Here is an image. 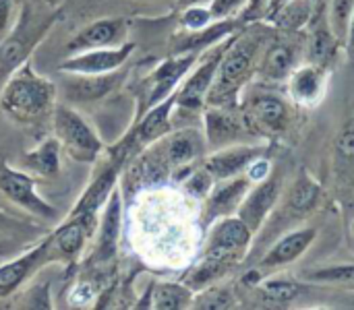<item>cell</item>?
Returning <instances> with one entry per match:
<instances>
[{
	"instance_id": "cell-1",
	"label": "cell",
	"mask_w": 354,
	"mask_h": 310,
	"mask_svg": "<svg viewBox=\"0 0 354 310\" xmlns=\"http://www.w3.org/2000/svg\"><path fill=\"white\" fill-rule=\"evenodd\" d=\"M54 95V83L37 75L29 62H23L10 72L0 95V108L17 122H33L50 110Z\"/></svg>"
},
{
	"instance_id": "cell-2",
	"label": "cell",
	"mask_w": 354,
	"mask_h": 310,
	"mask_svg": "<svg viewBox=\"0 0 354 310\" xmlns=\"http://www.w3.org/2000/svg\"><path fill=\"white\" fill-rule=\"evenodd\" d=\"M261 39L255 35H245L241 39H236L234 43H230L224 50V56L220 60L218 72L214 77V83L207 91V101L216 104V106H224V104H232L236 99V93L241 89V85L245 83V79L251 72L253 60L257 56Z\"/></svg>"
},
{
	"instance_id": "cell-3",
	"label": "cell",
	"mask_w": 354,
	"mask_h": 310,
	"mask_svg": "<svg viewBox=\"0 0 354 310\" xmlns=\"http://www.w3.org/2000/svg\"><path fill=\"white\" fill-rule=\"evenodd\" d=\"M54 130H56L58 143L77 162L89 164L102 151V143L95 137V133L71 108H64V106L56 108V112H54Z\"/></svg>"
},
{
	"instance_id": "cell-4",
	"label": "cell",
	"mask_w": 354,
	"mask_h": 310,
	"mask_svg": "<svg viewBox=\"0 0 354 310\" xmlns=\"http://www.w3.org/2000/svg\"><path fill=\"white\" fill-rule=\"evenodd\" d=\"M135 50V43L127 41L122 46L112 48H93L77 52L75 56L60 62V70L73 72V75H106L118 70Z\"/></svg>"
},
{
	"instance_id": "cell-5",
	"label": "cell",
	"mask_w": 354,
	"mask_h": 310,
	"mask_svg": "<svg viewBox=\"0 0 354 310\" xmlns=\"http://www.w3.org/2000/svg\"><path fill=\"white\" fill-rule=\"evenodd\" d=\"M0 191L15 205L23 207L25 211H29L37 217H44V220L56 217V209L35 193V182L23 172L10 170V168H0Z\"/></svg>"
},
{
	"instance_id": "cell-6",
	"label": "cell",
	"mask_w": 354,
	"mask_h": 310,
	"mask_svg": "<svg viewBox=\"0 0 354 310\" xmlns=\"http://www.w3.org/2000/svg\"><path fill=\"white\" fill-rule=\"evenodd\" d=\"M249 240H251V228L241 217L236 220L226 217L214 228L207 242V255L230 263L247 249Z\"/></svg>"
},
{
	"instance_id": "cell-7",
	"label": "cell",
	"mask_w": 354,
	"mask_h": 310,
	"mask_svg": "<svg viewBox=\"0 0 354 310\" xmlns=\"http://www.w3.org/2000/svg\"><path fill=\"white\" fill-rule=\"evenodd\" d=\"M116 172H118V168L112 166V168H108L104 174H100V178L87 188V193L79 199L77 207H75L73 213H71V217L77 220V222L85 228L87 236H91L93 230H95V226H97V211H100V205L110 197L112 186H114V180H116Z\"/></svg>"
},
{
	"instance_id": "cell-8",
	"label": "cell",
	"mask_w": 354,
	"mask_h": 310,
	"mask_svg": "<svg viewBox=\"0 0 354 310\" xmlns=\"http://www.w3.org/2000/svg\"><path fill=\"white\" fill-rule=\"evenodd\" d=\"M195 60H197V52H189V54H180V56L170 58L164 64H160L149 77V81H151L149 95H147L149 106H156L162 99H166L170 93H174V87L178 85L180 77L193 66Z\"/></svg>"
},
{
	"instance_id": "cell-9",
	"label": "cell",
	"mask_w": 354,
	"mask_h": 310,
	"mask_svg": "<svg viewBox=\"0 0 354 310\" xmlns=\"http://www.w3.org/2000/svg\"><path fill=\"white\" fill-rule=\"evenodd\" d=\"M124 21L122 19H102L79 31L66 46L68 52H83L93 48H112L124 37Z\"/></svg>"
},
{
	"instance_id": "cell-10",
	"label": "cell",
	"mask_w": 354,
	"mask_h": 310,
	"mask_svg": "<svg viewBox=\"0 0 354 310\" xmlns=\"http://www.w3.org/2000/svg\"><path fill=\"white\" fill-rule=\"evenodd\" d=\"M224 50H216L214 54H209V58H205V62L189 77V81L183 85V89L176 91V104H180L185 108H199L203 104L209 87L214 83V77L218 72Z\"/></svg>"
},
{
	"instance_id": "cell-11",
	"label": "cell",
	"mask_w": 354,
	"mask_h": 310,
	"mask_svg": "<svg viewBox=\"0 0 354 310\" xmlns=\"http://www.w3.org/2000/svg\"><path fill=\"white\" fill-rule=\"evenodd\" d=\"M280 193V180L278 178H266L261 180V184L249 193V197H245L239 205V217L251 228H259L263 217L270 213V209L274 207L276 199Z\"/></svg>"
},
{
	"instance_id": "cell-12",
	"label": "cell",
	"mask_w": 354,
	"mask_h": 310,
	"mask_svg": "<svg viewBox=\"0 0 354 310\" xmlns=\"http://www.w3.org/2000/svg\"><path fill=\"white\" fill-rule=\"evenodd\" d=\"M50 246H52V238H46L35 249L27 251L23 257L2 265L0 267V296H8L10 292H15L17 286L23 284L25 278L33 271V267H37L46 259Z\"/></svg>"
},
{
	"instance_id": "cell-13",
	"label": "cell",
	"mask_w": 354,
	"mask_h": 310,
	"mask_svg": "<svg viewBox=\"0 0 354 310\" xmlns=\"http://www.w3.org/2000/svg\"><path fill=\"white\" fill-rule=\"evenodd\" d=\"M170 168H185L203 153V139L197 130H180L160 141Z\"/></svg>"
},
{
	"instance_id": "cell-14",
	"label": "cell",
	"mask_w": 354,
	"mask_h": 310,
	"mask_svg": "<svg viewBox=\"0 0 354 310\" xmlns=\"http://www.w3.org/2000/svg\"><path fill=\"white\" fill-rule=\"evenodd\" d=\"M259 157V149L257 147H232V149H224L214 153L212 157H207L205 162V170L220 180L232 178L239 172L247 170V166Z\"/></svg>"
},
{
	"instance_id": "cell-15",
	"label": "cell",
	"mask_w": 354,
	"mask_h": 310,
	"mask_svg": "<svg viewBox=\"0 0 354 310\" xmlns=\"http://www.w3.org/2000/svg\"><path fill=\"white\" fill-rule=\"evenodd\" d=\"M315 230L313 228H305L299 232H292L288 236H284L261 261V267H280L286 263L297 261L315 240Z\"/></svg>"
},
{
	"instance_id": "cell-16",
	"label": "cell",
	"mask_w": 354,
	"mask_h": 310,
	"mask_svg": "<svg viewBox=\"0 0 354 310\" xmlns=\"http://www.w3.org/2000/svg\"><path fill=\"white\" fill-rule=\"evenodd\" d=\"M120 213H122V203L118 191H112L102 215L100 224V244H97V255L100 259H110L116 253L118 244V234H120Z\"/></svg>"
},
{
	"instance_id": "cell-17",
	"label": "cell",
	"mask_w": 354,
	"mask_h": 310,
	"mask_svg": "<svg viewBox=\"0 0 354 310\" xmlns=\"http://www.w3.org/2000/svg\"><path fill=\"white\" fill-rule=\"evenodd\" d=\"M174 104H176V93H170L166 99L151 106V110L145 114V118L141 120V124L133 133L135 139L141 141V143H156L158 139H162L168 133L170 112H172Z\"/></svg>"
},
{
	"instance_id": "cell-18",
	"label": "cell",
	"mask_w": 354,
	"mask_h": 310,
	"mask_svg": "<svg viewBox=\"0 0 354 310\" xmlns=\"http://www.w3.org/2000/svg\"><path fill=\"white\" fill-rule=\"evenodd\" d=\"M251 112H253V118L259 124L268 126L270 130H282L290 118L286 101L278 95H272V93L257 95L251 104Z\"/></svg>"
},
{
	"instance_id": "cell-19",
	"label": "cell",
	"mask_w": 354,
	"mask_h": 310,
	"mask_svg": "<svg viewBox=\"0 0 354 310\" xmlns=\"http://www.w3.org/2000/svg\"><path fill=\"white\" fill-rule=\"evenodd\" d=\"M324 70L319 66H305L292 72L290 91L292 97L301 104H315L324 93Z\"/></svg>"
},
{
	"instance_id": "cell-20",
	"label": "cell",
	"mask_w": 354,
	"mask_h": 310,
	"mask_svg": "<svg viewBox=\"0 0 354 310\" xmlns=\"http://www.w3.org/2000/svg\"><path fill=\"white\" fill-rule=\"evenodd\" d=\"M249 178H236L228 184H224L222 188H218L207 205V220H214L218 215H228L234 207L241 205L247 188H249Z\"/></svg>"
},
{
	"instance_id": "cell-21",
	"label": "cell",
	"mask_w": 354,
	"mask_h": 310,
	"mask_svg": "<svg viewBox=\"0 0 354 310\" xmlns=\"http://www.w3.org/2000/svg\"><path fill=\"white\" fill-rule=\"evenodd\" d=\"M170 170L172 168H170L166 153H164L160 143L153 145L147 153H143L135 164V172L143 184H162L168 178Z\"/></svg>"
},
{
	"instance_id": "cell-22",
	"label": "cell",
	"mask_w": 354,
	"mask_h": 310,
	"mask_svg": "<svg viewBox=\"0 0 354 310\" xmlns=\"http://www.w3.org/2000/svg\"><path fill=\"white\" fill-rule=\"evenodd\" d=\"M25 168L44 174V176H54L60 168V143L58 139H46L37 149L29 151L23 157Z\"/></svg>"
},
{
	"instance_id": "cell-23",
	"label": "cell",
	"mask_w": 354,
	"mask_h": 310,
	"mask_svg": "<svg viewBox=\"0 0 354 310\" xmlns=\"http://www.w3.org/2000/svg\"><path fill=\"white\" fill-rule=\"evenodd\" d=\"M295 60H297V52H295V46L290 43H274L268 52H266V58H263V64H261V70L268 79H284L290 75V68L295 66Z\"/></svg>"
},
{
	"instance_id": "cell-24",
	"label": "cell",
	"mask_w": 354,
	"mask_h": 310,
	"mask_svg": "<svg viewBox=\"0 0 354 310\" xmlns=\"http://www.w3.org/2000/svg\"><path fill=\"white\" fill-rule=\"evenodd\" d=\"M205 128H207V143L214 147H220L232 139L239 137L241 124L226 114L224 110H212L205 114Z\"/></svg>"
},
{
	"instance_id": "cell-25",
	"label": "cell",
	"mask_w": 354,
	"mask_h": 310,
	"mask_svg": "<svg viewBox=\"0 0 354 310\" xmlns=\"http://www.w3.org/2000/svg\"><path fill=\"white\" fill-rule=\"evenodd\" d=\"M234 29V23H220V25H214V27H203V29H197L193 31L191 35H187L185 39H180L174 48L176 54H189V52H201L205 46L218 41L222 35H228L230 31Z\"/></svg>"
},
{
	"instance_id": "cell-26",
	"label": "cell",
	"mask_w": 354,
	"mask_h": 310,
	"mask_svg": "<svg viewBox=\"0 0 354 310\" xmlns=\"http://www.w3.org/2000/svg\"><path fill=\"white\" fill-rule=\"evenodd\" d=\"M79 79L71 85V91L77 99H97L108 93L118 81L114 72L106 75H77Z\"/></svg>"
},
{
	"instance_id": "cell-27",
	"label": "cell",
	"mask_w": 354,
	"mask_h": 310,
	"mask_svg": "<svg viewBox=\"0 0 354 310\" xmlns=\"http://www.w3.org/2000/svg\"><path fill=\"white\" fill-rule=\"evenodd\" d=\"M85 238H87L85 228H83L77 220L71 217L66 224H62V226L56 230L52 242H56V246H58L66 257H75V255L83 249Z\"/></svg>"
},
{
	"instance_id": "cell-28",
	"label": "cell",
	"mask_w": 354,
	"mask_h": 310,
	"mask_svg": "<svg viewBox=\"0 0 354 310\" xmlns=\"http://www.w3.org/2000/svg\"><path fill=\"white\" fill-rule=\"evenodd\" d=\"M153 309L162 310H174V309H185L191 302V292L185 286L178 284H160L153 288Z\"/></svg>"
},
{
	"instance_id": "cell-29",
	"label": "cell",
	"mask_w": 354,
	"mask_h": 310,
	"mask_svg": "<svg viewBox=\"0 0 354 310\" xmlns=\"http://www.w3.org/2000/svg\"><path fill=\"white\" fill-rule=\"evenodd\" d=\"M27 43L23 33H12L2 39L0 46V70L2 72H12L19 64H23L27 56Z\"/></svg>"
},
{
	"instance_id": "cell-30",
	"label": "cell",
	"mask_w": 354,
	"mask_h": 310,
	"mask_svg": "<svg viewBox=\"0 0 354 310\" xmlns=\"http://www.w3.org/2000/svg\"><path fill=\"white\" fill-rule=\"evenodd\" d=\"M309 14H311V0H288L284 6L278 8L272 21H276L284 29H299L307 23Z\"/></svg>"
},
{
	"instance_id": "cell-31",
	"label": "cell",
	"mask_w": 354,
	"mask_h": 310,
	"mask_svg": "<svg viewBox=\"0 0 354 310\" xmlns=\"http://www.w3.org/2000/svg\"><path fill=\"white\" fill-rule=\"evenodd\" d=\"M317 199H319V186L311 178H307V176H301L295 182V186H292V191L288 195L290 207L295 211H301V213L309 211L317 203Z\"/></svg>"
},
{
	"instance_id": "cell-32",
	"label": "cell",
	"mask_w": 354,
	"mask_h": 310,
	"mask_svg": "<svg viewBox=\"0 0 354 310\" xmlns=\"http://www.w3.org/2000/svg\"><path fill=\"white\" fill-rule=\"evenodd\" d=\"M261 292H263L266 300H270L274 304H288L299 296L301 286L290 280H270L263 284Z\"/></svg>"
},
{
	"instance_id": "cell-33",
	"label": "cell",
	"mask_w": 354,
	"mask_h": 310,
	"mask_svg": "<svg viewBox=\"0 0 354 310\" xmlns=\"http://www.w3.org/2000/svg\"><path fill=\"white\" fill-rule=\"evenodd\" d=\"M334 41H336V35H334L330 23L319 25L313 33V39H311V60L324 64L334 52Z\"/></svg>"
},
{
	"instance_id": "cell-34",
	"label": "cell",
	"mask_w": 354,
	"mask_h": 310,
	"mask_svg": "<svg viewBox=\"0 0 354 310\" xmlns=\"http://www.w3.org/2000/svg\"><path fill=\"white\" fill-rule=\"evenodd\" d=\"M354 10V0H332V10H330V27L336 37H344L348 33L351 17Z\"/></svg>"
},
{
	"instance_id": "cell-35",
	"label": "cell",
	"mask_w": 354,
	"mask_h": 310,
	"mask_svg": "<svg viewBox=\"0 0 354 310\" xmlns=\"http://www.w3.org/2000/svg\"><path fill=\"white\" fill-rule=\"evenodd\" d=\"M307 280L326 284H354V265H334L326 269H315L307 273Z\"/></svg>"
},
{
	"instance_id": "cell-36",
	"label": "cell",
	"mask_w": 354,
	"mask_h": 310,
	"mask_svg": "<svg viewBox=\"0 0 354 310\" xmlns=\"http://www.w3.org/2000/svg\"><path fill=\"white\" fill-rule=\"evenodd\" d=\"M228 307H232V294L224 288H209L195 302V309H228Z\"/></svg>"
},
{
	"instance_id": "cell-37",
	"label": "cell",
	"mask_w": 354,
	"mask_h": 310,
	"mask_svg": "<svg viewBox=\"0 0 354 310\" xmlns=\"http://www.w3.org/2000/svg\"><path fill=\"white\" fill-rule=\"evenodd\" d=\"M336 151L342 164L354 166V118L342 128L338 143H336Z\"/></svg>"
},
{
	"instance_id": "cell-38",
	"label": "cell",
	"mask_w": 354,
	"mask_h": 310,
	"mask_svg": "<svg viewBox=\"0 0 354 310\" xmlns=\"http://www.w3.org/2000/svg\"><path fill=\"white\" fill-rule=\"evenodd\" d=\"M212 19H214V17H212L209 8H203V6H199V4H193V6H187V10H185V14H183V25L189 27L191 31H197V29L207 27Z\"/></svg>"
},
{
	"instance_id": "cell-39",
	"label": "cell",
	"mask_w": 354,
	"mask_h": 310,
	"mask_svg": "<svg viewBox=\"0 0 354 310\" xmlns=\"http://www.w3.org/2000/svg\"><path fill=\"white\" fill-rule=\"evenodd\" d=\"M212 182H214V176L203 168V170L195 172V174L185 182V186H187V191H189L191 195H195V197H203V195H207V193H209Z\"/></svg>"
},
{
	"instance_id": "cell-40",
	"label": "cell",
	"mask_w": 354,
	"mask_h": 310,
	"mask_svg": "<svg viewBox=\"0 0 354 310\" xmlns=\"http://www.w3.org/2000/svg\"><path fill=\"white\" fill-rule=\"evenodd\" d=\"M247 0H212L209 12L214 19H224L228 14H232L234 10H239Z\"/></svg>"
},
{
	"instance_id": "cell-41",
	"label": "cell",
	"mask_w": 354,
	"mask_h": 310,
	"mask_svg": "<svg viewBox=\"0 0 354 310\" xmlns=\"http://www.w3.org/2000/svg\"><path fill=\"white\" fill-rule=\"evenodd\" d=\"M247 170H249V180H255V182H261V180H266L268 178V174H270V164L266 162V159H253L249 166H247Z\"/></svg>"
},
{
	"instance_id": "cell-42",
	"label": "cell",
	"mask_w": 354,
	"mask_h": 310,
	"mask_svg": "<svg viewBox=\"0 0 354 310\" xmlns=\"http://www.w3.org/2000/svg\"><path fill=\"white\" fill-rule=\"evenodd\" d=\"M12 17V0H0V39L8 35L10 19Z\"/></svg>"
},
{
	"instance_id": "cell-43",
	"label": "cell",
	"mask_w": 354,
	"mask_h": 310,
	"mask_svg": "<svg viewBox=\"0 0 354 310\" xmlns=\"http://www.w3.org/2000/svg\"><path fill=\"white\" fill-rule=\"evenodd\" d=\"M346 37H348V54L354 58V10H353V17H351V25H348V33H346Z\"/></svg>"
},
{
	"instance_id": "cell-44",
	"label": "cell",
	"mask_w": 354,
	"mask_h": 310,
	"mask_svg": "<svg viewBox=\"0 0 354 310\" xmlns=\"http://www.w3.org/2000/svg\"><path fill=\"white\" fill-rule=\"evenodd\" d=\"M288 0H270V4H268V19H272L276 12H278V8L280 6H284Z\"/></svg>"
},
{
	"instance_id": "cell-45",
	"label": "cell",
	"mask_w": 354,
	"mask_h": 310,
	"mask_svg": "<svg viewBox=\"0 0 354 310\" xmlns=\"http://www.w3.org/2000/svg\"><path fill=\"white\" fill-rule=\"evenodd\" d=\"M261 4H263V0H249V6H247V19H249V17H251V14L257 10Z\"/></svg>"
},
{
	"instance_id": "cell-46",
	"label": "cell",
	"mask_w": 354,
	"mask_h": 310,
	"mask_svg": "<svg viewBox=\"0 0 354 310\" xmlns=\"http://www.w3.org/2000/svg\"><path fill=\"white\" fill-rule=\"evenodd\" d=\"M201 2H205V0H180V4H185V6H193V4H201Z\"/></svg>"
},
{
	"instance_id": "cell-47",
	"label": "cell",
	"mask_w": 354,
	"mask_h": 310,
	"mask_svg": "<svg viewBox=\"0 0 354 310\" xmlns=\"http://www.w3.org/2000/svg\"><path fill=\"white\" fill-rule=\"evenodd\" d=\"M353 230H354V224H353Z\"/></svg>"
},
{
	"instance_id": "cell-48",
	"label": "cell",
	"mask_w": 354,
	"mask_h": 310,
	"mask_svg": "<svg viewBox=\"0 0 354 310\" xmlns=\"http://www.w3.org/2000/svg\"><path fill=\"white\" fill-rule=\"evenodd\" d=\"M0 220H2V215H0Z\"/></svg>"
}]
</instances>
